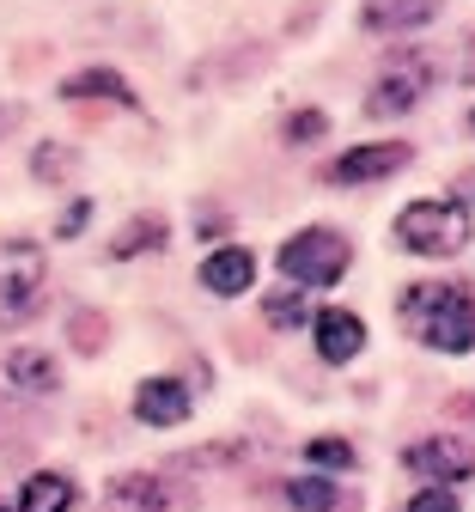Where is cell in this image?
I'll use <instances>...</instances> for the list:
<instances>
[{"label": "cell", "instance_id": "cell-1", "mask_svg": "<svg viewBox=\"0 0 475 512\" xmlns=\"http://www.w3.org/2000/svg\"><path fill=\"white\" fill-rule=\"evenodd\" d=\"M402 324L433 354H469L475 348V287L469 281H421L402 293Z\"/></svg>", "mask_w": 475, "mask_h": 512}, {"label": "cell", "instance_id": "cell-2", "mask_svg": "<svg viewBox=\"0 0 475 512\" xmlns=\"http://www.w3.org/2000/svg\"><path fill=\"white\" fill-rule=\"evenodd\" d=\"M475 238V220L457 196H427L396 214V244L409 256H457Z\"/></svg>", "mask_w": 475, "mask_h": 512}, {"label": "cell", "instance_id": "cell-3", "mask_svg": "<svg viewBox=\"0 0 475 512\" xmlns=\"http://www.w3.org/2000/svg\"><path fill=\"white\" fill-rule=\"evenodd\" d=\"M275 263H281V275L293 287H335V281L348 275V263H354V244L335 232V226H299L275 250Z\"/></svg>", "mask_w": 475, "mask_h": 512}, {"label": "cell", "instance_id": "cell-4", "mask_svg": "<svg viewBox=\"0 0 475 512\" xmlns=\"http://www.w3.org/2000/svg\"><path fill=\"white\" fill-rule=\"evenodd\" d=\"M43 287H49V263L31 238H7L0 244V330H19L37 317L43 305Z\"/></svg>", "mask_w": 475, "mask_h": 512}, {"label": "cell", "instance_id": "cell-5", "mask_svg": "<svg viewBox=\"0 0 475 512\" xmlns=\"http://www.w3.org/2000/svg\"><path fill=\"white\" fill-rule=\"evenodd\" d=\"M439 68H433V55H396L390 68L378 74V86L366 92V116L372 122H390V116H409L427 92H433Z\"/></svg>", "mask_w": 475, "mask_h": 512}, {"label": "cell", "instance_id": "cell-6", "mask_svg": "<svg viewBox=\"0 0 475 512\" xmlns=\"http://www.w3.org/2000/svg\"><path fill=\"white\" fill-rule=\"evenodd\" d=\"M409 159H415L409 141H360V147H348V153H335L323 177H329L335 189H360V183H384V177H396Z\"/></svg>", "mask_w": 475, "mask_h": 512}, {"label": "cell", "instance_id": "cell-7", "mask_svg": "<svg viewBox=\"0 0 475 512\" xmlns=\"http://www.w3.org/2000/svg\"><path fill=\"white\" fill-rule=\"evenodd\" d=\"M402 464H409L421 482H475V445L469 439H457V433H427V439H415L409 452H402Z\"/></svg>", "mask_w": 475, "mask_h": 512}, {"label": "cell", "instance_id": "cell-8", "mask_svg": "<svg viewBox=\"0 0 475 512\" xmlns=\"http://www.w3.org/2000/svg\"><path fill=\"white\" fill-rule=\"evenodd\" d=\"M189 409H195L189 384L171 372H153L134 384V421H147V427H177V421H189Z\"/></svg>", "mask_w": 475, "mask_h": 512}, {"label": "cell", "instance_id": "cell-9", "mask_svg": "<svg viewBox=\"0 0 475 512\" xmlns=\"http://www.w3.org/2000/svg\"><path fill=\"white\" fill-rule=\"evenodd\" d=\"M439 13H445V0H360V31L402 37V31H427Z\"/></svg>", "mask_w": 475, "mask_h": 512}, {"label": "cell", "instance_id": "cell-10", "mask_svg": "<svg viewBox=\"0 0 475 512\" xmlns=\"http://www.w3.org/2000/svg\"><path fill=\"white\" fill-rule=\"evenodd\" d=\"M171 500H177V482L153 470H128L104 488V512H171Z\"/></svg>", "mask_w": 475, "mask_h": 512}, {"label": "cell", "instance_id": "cell-11", "mask_svg": "<svg viewBox=\"0 0 475 512\" xmlns=\"http://www.w3.org/2000/svg\"><path fill=\"white\" fill-rule=\"evenodd\" d=\"M311 336H317V354H323L329 366H348V360H360V348H366L360 311H342V305L317 311V317H311Z\"/></svg>", "mask_w": 475, "mask_h": 512}, {"label": "cell", "instance_id": "cell-12", "mask_svg": "<svg viewBox=\"0 0 475 512\" xmlns=\"http://www.w3.org/2000/svg\"><path fill=\"white\" fill-rule=\"evenodd\" d=\"M268 61H275V49L268 43H238V49H214L208 61H195L189 68V86H214V80H250V74H262Z\"/></svg>", "mask_w": 475, "mask_h": 512}, {"label": "cell", "instance_id": "cell-13", "mask_svg": "<svg viewBox=\"0 0 475 512\" xmlns=\"http://www.w3.org/2000/svg\"><path fill=\"white\" fill-rule=\"evenodd\" d=\"M0 372H7V384L19 397H55L61 391V360L49 348H13Z\"/></svg>", "mask_w": 475, "mask_h": 512}, {"label": "cell", "instance_id": "cell-14", "mask_svg": "<svg viewBox=\"0 0 475 512\" xmlns=\"http://www.w3.org/2000/svg\"><path fill=\"white\" fill-rule=\"evenodd\" d=\"M250 281H256V256L244 244H220L208 263H201V287L214 299H238V293H250Z\"/></svg>", "mask_w": 475, "mask_h": 512}, {"label": "cell", "instance_id": "cell-15", "mask_svg": "<svg viewBox=\"0 0 475 512\" xmlns=\"http://www.w3.org/2000/svg\"><path fill=\"white\" fill-rule=\"evenodd\" d=\"M281 500H287L293 512H354V494L335 488V476H329V470H311V476L281 482Z\"/></svg>", "mask_w": 475, "mask_h": 512}, {"label": "cell", "instance_id": "cell-16", "mask_svg": "<svg viewBox=\"0 0 475 512\" xmlns=\"http://www.w3.org/2000/svg\"><path fill=\"white\" fill-rule=\"evenodd\" d=\"M61 98H67V104H80V98H110V104H122V110H141V92H134L116 68H80V74H67V80H61Z\"/></svg>", "mask_w": 475, "mask_h": 512}, {"label": "cell", "instance_id": "cell-17", "mask_svg": "<svg viewBox=\"0 0 475 512\" xmlns=\"http://www.w3.org/2000/svg\"><path fill=\"white\" fill-rule=\"evenodd\" d=\"M171 244V220L165 214H128V226L110 238V256L116 263H128V256H153Z\"/></svg>", "mask_w": 475, "mask_h": 512}, {"label": "cell", "instance_id": "cell-18", "mask_svg": "<svg viewBox=\"0 0 475 512\" xmlns=\"http://www.w3.org/2000/svg\"><path fill=\"white\" fill-rule=\"evenodd\" d=\"M74 476H61V470H31L25 488H19V512H67L74 506Z\"/></svg>", "mask_w": 475, "mask_h": 512}, {"label": "cell", "instance_id": "cell-19", "mask_svg": "<svg viewBox=\"0 0 475 512\" xmlns=\"http://www.w3.org/2000/svg\"><path fill=\"white\" fill-rule=\"evenodd\" d=\"M262 324H268V330H305V324H311V311H305L299 287H275V293H262Z\"/></svg>", "mask_w": 475, "mask_h": 512}, {"label": "cell", "instance_id": "cell-20", "mask_svg": "<svg viewBox=\"0 0 475 512\" xmlns=\"http://www.w3.org/2000/svg\"><path fill=\"white\" fill-rule=\"evenodd\" d=\"M305 464H311V470H329V476H342V470H354L360 458H354V445H348L342 433H317V439L305 445Z\"/></svg>", "mask_w": 475, "mask_h": 512}, {"label": "cell", "instance_id": "cell-21", "mask_svg": "<svg viewBox=\"0 0 475 512\" xmlns=\"http://www.w3.org/2000/svg\"><path fill=\"white\" fill-rule=\"evenodd\" d=\"M74 165H80V153L67 147V141H43L31 153V177L37 183H67V177H74Z\"/></svg>", "mask_w": 475, "mask_h": 512}, {"label": "cell", "instance_id": "cell-22", "mask_svg": "<svg viewBox=\"0 0 475 512\" xmlns=\"http://www.w3.org/2000/svg\"><path fill=\"white\" fill-rule=\"evenodd\" d=\"M67 342H74L80 354H104V342H110L104 311H74V317H67Z\"/></svg>", "mask_w": 475, "mask_h": 512}, {"label": "cell", "instance_id": "cell-23", "mask_svg": "<svg viewBox=\"0 0 475 512\" xmlns=\"http://www.w3.org/2000/svg\"><path fill=\"white\" fill-rule=\"evenodd\" d=\"M323 128H329V116L305 104V110H293V116L281 122V141H287V147H311V141H323Z\"/></svg>", "mask_w": 475, "mask_h": 512}, {"label": "cell", "instance_id": "cell-24", "mask_svg": "<svg viewBox=\"0 0 475 512\" xmlns=\"http://www.w3.org/2000/svg\"><path fill=\"white\" fill-rule=\"evenodd\" d=\"M92 214H98V208H92V196L67 202V208H61V220H55V238H80V232L92 226Z\"/></svg>", "mask_w": 475, "mask_h": 512}, {"label": "cell", "instance_id": "cell-25", "mask_svg": "<svg viewBox=\"0 0 475 512\" xmlns=\"http://www.w3.org/2000/svg\"><path fill=\"white\" fill-rule=\"evenodd\" d=\"M409 512H463L457 506V494H451V482H427L415 500H409Z\"/></svg>", "mask_w": 475, "mask_h": 512}, {"label": "cell", "instance_id": "cell-26", "mask_svg": "<svg viewBox=\"0 0 475 512\" xmlns=\"http://www.w3.org/2000/svg\"><path fill=\"white\" fill-rule=\"evenodd\" d=\"M19 122H25V104H0V135H13Z\"/></svg>", "mask_w": 475, "mask_h": 512}, {"label": "cell", "instance_id": "cell-27", "mask_svg": "<svg viewBox=\"0 0 475 512\" xmlns=\"http://www.w3.org/2000/svg\"><path fill=\"white\" fill-rule=\"evenodd\" d=\"M463 86H475V37H469V49H463Z\"/></svg>", "mask_w": 475, "mask_h": 512}, {"label": "cell", "instance_id": "cell-28", "mask_svg": "<svg viewBox=\"0 0 475 512\" xmlns=\"http://www.w3.org/2000/svg\"><path fill=\"white\" fill-rule=\"evenodd\" d=\"M451 415H475V397H451Z\"/></svg>", "mask_w": 475, "mask_h": 512}, {"label": "cell", "instance_id": "cell-29", "mask_svg": "<svg viewBox=\"0 0 475 512\" xmlns=\"http://www.w3.org/2000/svg\"><path fill=\"white\" fill-rule=\"evenodd\" d=\"M0 512H13V506H7V500H0Z\"/></svg>", "mask_w": 475, "mask_h": 512}, {"label": "cell", "instance_id": "cell-30", "mask_svg": "<svg viewBox=\"0 0 475 512\" xmlns=\"http://www.w3.org/2000/svg\"><path fill=\"white\" fill-rule=\"evenodd\" d=\"M469 135H475V116H469Z\"/></svg>", "mask_w": 475, "mask_h": 512}]
</instances>
